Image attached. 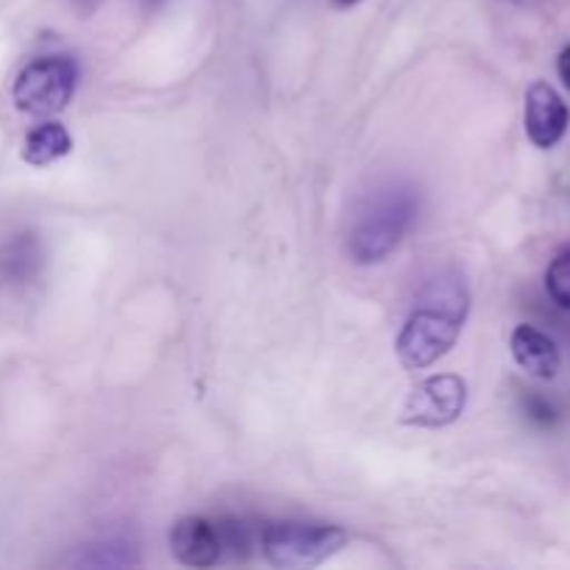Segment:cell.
Wrapping results in <instances>:
<instances>
[{
  "mask_svg": "<svg viewBox=\"0 0 570 570\" xmlns=\"http://www.w3.org/2000/svg\"><path fill=\"white\" fill-rule=\"evenodd\" d=\"M510 348L518 365H521L529 376L540 379V382H551V379H557V373H560V345H557L549 334L540 332L538 326H529V323L515 326V332H512L510 337Z\"/></svg>",
  "mask_w": 570,
  "mask_h": 570,
  "instance_id": "obj_8",
  "label": "cell"
},
{
  "mask_svg": "<svg viewBox=\"0 0 570 570\" xmlns=\"http://www.w3.org/2000/svg\"><path fill=\"white\" fill-rule=\"evenodd\" d=\"M72 150V137L61 122L45 120L22 139V161L31 167H48Z\"/></svg>",
  "mask_w": 570,
  "mask_h": 570,
  "instance_id": "obj_9",
  "label": "cell"
},
{
  "mask_svg": "<svg viewBox=\"0 0 570 570\" xmlns=\"http://www.w3.org/2000/svg\"><path fill=\"white\" fill-rule=\"evenodd\" d=\"M170 554L184 568H215L223 560L217 523L206 518H181L170 532Z\"/></svg>",
  "mask_w": 570,
  "mask_h": 570,
  "instance_id": "obj_7",
  "label": "cell"
},
{
  "mask_svg": "<svg viewBox=\"0 0 570 570\" xmlns=\"http://www.w3.org/2000/svg\"><path fill=\"white\" fill-rule=\"evenodd\" d=\"M262 554L273 568L304 570L317 568L345 549L348 532L323 523H271L259 538Z\"/></svg>",
  "mask_w": 570,
  "mask_h": 570,
  "instance_id": "obj_3",
  "label": "cell"
},
{
  "mask_svg": "<svg viewBox=\"0 0 570 570\" xmlns=\"http://www.w3.org/2000/svg\"><path fill=\"white\" fill-rule=\"evenodd\" d=\"M468 404V384L456 373H440L417 384L406 399L401 421L406 426L440 429L454 423Z\"/></svg>",
  "mask_w": 570,
  "mask_h": 570,
  "instance_id": "obj_5",
  "label": "cell"
},
{
  "mask_svg": "<svg viewBox=\"0 0 570 570\" xmlns=\"http://www.w3.org/2000/svg\"><path fill=\"white\" fill-rule=\"evenodd\" d=\"M546 289L557 306L570 309V250H562L551 259L549 271H546Z\"/></svg>",
  "mask_w": 570,
  "mask_h": 570,
  "instance_id": "obj_11",
  "label": "cell"
},
{
  "mask_svg": "<svg viewBox=\"0 0 570 570\" xmlns=\"http://www.w3.org/2000/svg\"><path fill=\"white\" fill-rule=\"evenodd\" d=\"M332 3L337 6V9H351V6H356L360 0H332Z\"/></svg>",
  "mask_w": 570,
  "mask_h": 570,
  "instance_id": "obj_13",
  "label": "cell"
},
{
  "mask_svg": "<svg viewBox=\"0 0 570 570\" xmlns=\"http://www.w3.org/2000/svg\"><path fill=\"white\" fill-rule=\"evenodd\" d=\"M39 267V245L31 234H20L0 248V278L28 282Z\"/></svg>",
  "mask_w": 570,
  "mask_h": 570,
  "instance_id": "obj_10",
  "label": "cell"
},
{
  "mask_svg": "<svg viewBox=\"0 0 570 570\" xmlns=\"http://www.w3.org/2000/svg\"><path fill=\"white\" fill-rule=\"evenodd\" d=\"M557 70H560V78L562 83H566V89H570V45L562 50L560 59H557Z\"/></svg>",
  "mask_w": 570,
  "mask_h": 570,
  "instance_id": "obj_12",
  "label": "cell"
},
{
  "mask_svg": "<svg viewBox=\"0 0 570 570\" xmlns=\"http://www.w3.org/2000/svg\"><path fill=\"white\" fill-rule=\"evenodd\" d=\"M468 295L465 282L456 273H443L423 287L415 312L401 328L395 351L406 371H423L443 360L460 340L465 326Z\"/></svg>",
  "mask_w": 570,
  "mask_h": 570,
  "instance_id": "obj_1",
  "label": "cell"
},
{
  "mask_svg": "<svg viewBox=\"0 0 570 570\" xmlns=\"http://www.w3.org/2000/svg\"><path fill=\"white\" fill-rule=\"evenodd\" d=\"M421 204H417L415 189L410 187H387L373 195L365 209L356 215L354 228L348 234V254L356 265H376L384 262L401 239L406 237Z\"/></svg>",
  "mask_w": 570,
  "mask_h": 570,
  "instance_id": "obj_2",
  "label": "cell"
},
{
  "mask_svg": "<svg viewBox=\"0 0 570 570\" xmlns=\"http://www.w3.org/2000/svg\"><path fill=\"white\" fill-rule=\"evenodd\" d=\"M523 122H527V137L532 145L549 150L560 142L568 134L570 126V109L551 83L534 81L527 89V111H523Z\"/></svg>",
  "mask_w": 570,
  "mask_h": 570,
  "instance_id": "obj_6",
  "label": "cell"
},
{
  "mask_svg": "<svg viewBox=\"0 0 570 570\" xmlns=\"http://www.w3.org/2000/svg\"><path fill=\"white\" fill-rule=\"evenodd\" d=\"M78 83V67L70 56H42L17 72L11 100L22 115H59L72 100Z\"/></svg>",
  "mask_w": 570,
  "mask_h": 570,
  "instance_id": "obj_4",
  "label": "cell"
},
{
  "mask_svg": "<svg viewBox=\"0 0 570 570\" xmlns=\"http://www.w3.org/2000/svg\"><path fill=\"white\" fill-rule=\"evenodd\" d=\"M145 3H148V6H159L161 0H145Z\"/></svg>",
  "mask_w": 570,
  "mask_h": 570,
  "instance_id": "obj_14",
  "label": "cell"
}]
</instances>
